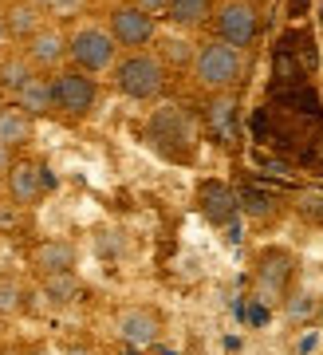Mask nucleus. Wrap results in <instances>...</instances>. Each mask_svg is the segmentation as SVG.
I'll use <instances>...</instances> for the list:
<instances>
[{
	"label": "nucleus",
	"instance_id": "obj_1",
	"mask_svg": "<svg viewBox=\"0 0 323 355\" xmlns=\"http://www.w3.org/2000/svg\"><path fill=\"white\" fill-rule=\"evenodd\" d=\"M189 76L205 95H217V91H236L249 76V51L225 44L221 36L201 40L193 48V64H189Z\"/></svg>",
	"mask_w": 323,
	"mask_h": 355
},
{
	"label": "nucleus",
	"instance_id": "obj_2",
	"mask_svg": "<svg viewBox=\"0 0 323 355\" xmlns=\"http://www.w3.org/2000/svg\"><path fill=\"white\" fill-rule=\"evenodd\" d=\"M114 76V91L126 95L134 103H158L166 95V83H170V67L158 51L138 48V51H123L119 64L111 67Z\"/></svg>",
	"mask_w": 323,
	"mask_h": 355
},
{
	"label": "nucleus",
	"instance_id": "obj_3",
	"mask_svg": "<svg viewBox=\"0 0 323 355\" xmlns=\"http://www.w3.org/2000/svg\"><path fill=\"white\" fill-rule=\"evenodd\" d=\"M146 142L170 162H193L198 154V130L182 107H158L146 123Z\"/></svg>",
	"mask_w": 323,
	"mask_h": 355
},
{
	"label": "nucleus",
	"instance_id": "obj_4",
	"mask_svg": "<svg viewBox=\"0 0 323 355\" xmlns=\"http://www.w3.org/2000/svg\"><path fill=\"white\" fill-rule=\"evenodd\" d=\"M119 55H123V48H119V40L111 36L107 24H75L67 32V64L71 67L103 76L119 64Z\"/></svg>",
	"mask_w": 323,
	"mask_h": 355
},
{
	"label": "nucleus",
	"instance_id": "obj_5",
	"mask_svg": "<svg viewBox=\"0 0 323 355\" xmlns=\"http://www.w3.org/2000/svg\"><path fill=\"white\" fill-rule=\"evenodd\" d=\"M51 79H55V114H63L67 123L91 119V111L99 107V79L71 64L51 71Z\"/></svg>",
	"mask_w": 323,
	"mask_h": 355
},
{
	"label": "nucleus",
	"instance_id": "obj_6",
	"mask_svg": "<svg viewBox=\"0 0 323 355\" xmlns=\"http://www.w3.org/2000/svg\"><path fill=\"white\" fill-rule=\"evenodd\" d=\"M209 24H213V36H221L225 44L252 51L256 40H261V8L252 0H221L213 8Z\"/></svg>",
	"mask_w": 323,
	"mask_h": 355
},
{
	"label": "nucleus",
	"instance_id": "obj_7",
	"mask_svg": "<svg viewBox=\"0 0 323 355\" xmlns=\"http://www.w3.org/2000/svg\"><path fill=\"white\" fill-rule=\"evenodd\" d=\"M292 280H296V257L288 249H261L256 253V265H252V288L264 304H284L288 292H292Z\"/></svg>",
	"mask_w": 323,
	"mask_h": 355
},
{
	"label": "nucleus",
	"instance_id": "obj_8",
	"mask_svg": "<svg viewBox=\"0 0 323 355\" xmlns=\"http://www.w3.org/2000/svg\"><path fill=\"white\" fill-rule=\"evenodd\" d=\"M107 28H111V36L119 40L123 51H138V48H150L154 44V36H158V16L142 12L134 0H123V4H114L111 12H107Z\"/></svg>",
	"mask_w": 323,
	"mask_h": 355
},
{
	"label": "nucleus",
	"instance_id": "obj_9",
	"mask_svg": "<svg viewBox=\"0 0 323 355\" xmlns=\"http://www.w3.org/2000/svg\"><path fill=\"white\" fill-rule=\"evenodd\" d=\"M55 186V178L51 170L40 158H16L8 166V174H4V193L12 198L16 205H36L44 202V193Z\"/></svg>",
	"mask_w": 323,
	"mask_h": 355
},
{
	"label": "nucleus",
	"instance_id": "obj_10",
	"mask_svg": "<svg viewBox=\"0 0 323 355\" xmlns=\"http://www.w3.org/2000/svg\"><path fill=\"white\" fill-rule=\"evenodd\" d=\"M114 331L123 336V343H130V347H138V352H146V347H154V343L162 340L158 308H150V304L123 308V312L114 316Z\"/></svg>",
	"mask_w": 323,
	"mask_h": 355
},
{
	"label": "nucleus",
	"instance_id": "obj_11",
	"mask_svg": "<svg viewBox=\"0 0 323 355\" xmlns=\"http://www.w3.org/2000/svg\"><path fill=\"white\" fill-rule=\"evenodd\" d=\"M24 51L28 60L36 64V71H60L67 64V32L60 24H44L32 40H24Z\"/></svg>",
	"mask_w": 323,
	"mask_h": 355
},
{
	"label": "nucleus",
	"instance_id": "obj_12",
	"mask_svg": "<svg viewBox=\"0 0 323 355\" xmlns=\"http://www.w3.org/2000/svg\"><path fill=\"white\" fill-rule=\"evenodd\" d=\"M205 127H209L213 139H221V142L236 139V130H241V99H236V91L209 95V103H205Z\"/></svg>",
	"mask_w": 323,
	"mask_h": 355
},
{
	"label": "nucleus",
	"instance_id": "obj_13",
	"mask_svg": "<svg viewBox=\"0 0 323 355\" xmlns=\"http://www.w3.org/2000/svg\"><path fill=\"white\" fill-rule=\"evenodd\" d=\"M75 261H79V249L63 237H48L32 249V268L40 277H60V272H75Z\"/></svg>",
	"mask_w": 323,
	"mask_h": 355
},
{
	"label": "nucleus",
	"instance_id": "obj_14",
	"mask_svg": "<svg viewBox=\"0 0 323 355\" xmlns=\"http://www.w3.org/2000/svg\"><path fill=\"white\" fill-rule=\"evenodd\" d=\"M12 103H20L32 119H44V114H55V79L48 71H36L24 87L12 95Z\"/></svg>",
	"mask_w": 323,
	"mask_h": 355
},
{
	"label": "nucleus",
	"instance_id": "obj_15",
	"mask_svg": "<svg viewBox=\"0 0 323 355\" xmlns=\"http://www.w3.org/2000/svg\"><path fill=\"white\" fill-rule=\"evenodd\" d=\"M36 135V119L20 103H0V142L8 150H24Z\"/></svg>",
	"mask_w": 323,
	"mask_h": 355
},
{
	"label": "nucleus",
	"instance_id": "obj_16",
	"mask_svg": "<svg viewBox=\"0 0 323 355\" xmlns=\"http://www.w3.org/2000/svg\"><path fill=\"white\" fill-rule=\"evenodd\" d=\"M198 205H201V214L209 217L213 225H229V221L236 217V209H241V198H236L229 186H221V182H201Z\"/></svg>",
	"mask_w": 323,
	"mask_h": 355
},
{
	"label": "nucleus",
	"instance_id": "obj_17",
	"mask_svg": "<svg viewBox=\"0 0 323 355\" xmlns=\"http://www.w3.org/2000/svg\"><path fill=\"white\" fill-rule=\"evenodd\" d=\"M4 20H8V36L16 44H24V40H32L40 28L48 24V12L40 8L36 0H8L4 4Z\"/></svg>",
	"mask_w": 323,
	"mask_h": 355
},
{
	"label": "nucleus",
	"instance_id": "obj_18",
	"mask_svg": "<svg viewBox=\"0 0 323 355\" xmlns=\"http://www.w3.org/2000/svg\"><path fill=\"white\" fill-rule=\"evenodd\" d=\"M32 76H36V64L28 60L24 48L4 51V55H0V91H4V95H16Z\"/></svg>",
	"mask_w": 323,
	"mask_h": 355
},
{
	"label": "nucleus",
	"instance_id": "obj_19",
	"mask_svg": "<svg viewBox=\"0 0 323 355\" xmlns=\"http://www.w3.org/2000/svg\"><path fill=\"white\" fill-rule=\"evenodd\" d=\"M213 8H217V0H170L166 20L177 28H201L213 20Z\"/></svg>",
	"mask_w": 323,
	"mask_h": 355
},
{
	"label": "nucleus",
	"instance_id": "obj_20",
	"mask_svg": "<svg viewBox=\"0 0 323 355\" xmlns=\"http://www.w3.org/2000/svg\"><path fill=\"white\" fill-rule=\"evenodd\" d=\"M44 292H48L55 304H71L79 296V277L75 272H60V277H44Z\"/></svg>",
	"mask_w": 323,
	"mask_h": 355
},
{
	"label": "nucleus",
	"instance_id": "obj_21",
	"mask_svg": "<svg viewBox=\"0 0 323 355\" xmlns=\"http://www.w3.org/2000/svg\"><path fill=\"white\" fill-rule=\"evenodd\" d=\"M315 296L311 292H288V300H284V312H288V320H308V316H315Z\"/></svg>",
	"mask_w": 323,
	"mask_h": 355
},
{
	"label": "nucleus",
	"instance_id": "obj_22",
	"mask_svg": "<svg viewBox=\"0 0 323 355\" xmlns=\"http://www.w3.org/2000/svg\"><path fill=\"white\" fill-rule=\"evenodd\" d=\"M24 308V288L16 284V280H0V316H16Z\"/></svg>",
	"mask_w": 323,
	"mask_h": 355
},
{
	"label": "nucleus",
	"instance_id": "obj_23",
	"mask_svg": "<svg viewBox=\"0 0 323 355\" xmlns=\"http://www.w3.org/2000/svg\"><path fill=\"white\" fill-rule=\"evenodd\" d=\"M83 8H87V0H48V16H55V20H75Z\"/></svg>",
	"mask_w": 323,
	"mask_h": 355
},
{
	"label": "nucleus",
	"instance_id": "obj_24",
	"mask_svg": "<svg viewBox=\"0 0 323 355\" xmlns=\"http://www.w3.org/2000/svg\"><path fill=\"white\" fill-rule=\"evenodd\" d=\"M299 202H308V217L311 221H323V198L320 193H308V198H299ZM304 214V209H299Z\"/></svg>",
	"mask_w": 323,
	"mask_h": 355
},
{
	"label": "nucleus",
	"instance_id": "obj_25",
	"mask_svg": "<svg viewBox=\"0 0 323 355\" xmlns=\"http://www.w3.org/2000/svg\"><path fill=\"white\" fill-rule=\"evenodd\" d=\"M134 4L150 16H166V4H170V0H134Z\"/></svg>",
	"mask_w": 323,
	"mask_h": 355
},
{
	"label": "nucleus",
	"instance_id": "obj_26",
	"mask_svg": "<svg viewBox=\"0 0 323 355\" xmlns=\"http://www.w3.org/2000/svg\"><path fill=\"white\" fill-rule=\"evenodd\" d=\"M8 44H12V36H8V20H4V8H0V55L8 51Z\"/></svg>",
	"mask_w": 323,
	"mask_h": 355
},
{
	"label": "nucleus",
	"instance_id": "obj_27",
	"mask_svg": "<svg viewBox=\"0 0 323 355\" xmlns=\"http://www.w3.org/2000/svg\"><path fill=\"white\" fill-rule=\"evenodd\" d=\"M16 162V150H8L4 142H0V174H8V166Z\"/></svg>",
	"mask_w": 323,
	"mask_h": 355
},
{
	"label": "nucleus",
	"instance_id": "obj_28",
	"mask_svg": "<svg viewBox=\"0 0 323 355\" xmlns=\"http://www.w3.org/2000/svg\"><path fill=\"white\" fill-rule=\"evenodd\" d=\"M315 16H320V28H323V0H320V8H315Z\"/></svg>",
	"mask_w": 323,
	"mask_h": 355
},
{
	"label": "nucleus",
	"instance_id": "obj_29",
	"mask_svg": "<svg viewBox=\"0 0 323 355\" xmlns=\"http://www.w3.org/2000/svg\"><path fill=\"white\" fill-rule=\"evenodd\" d=\"M0 193H4V174H0Z\"/></svg>",
	"mask_w": 323,
	"mask_h": 355
}]
</instances>
